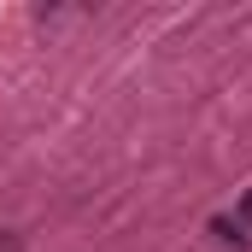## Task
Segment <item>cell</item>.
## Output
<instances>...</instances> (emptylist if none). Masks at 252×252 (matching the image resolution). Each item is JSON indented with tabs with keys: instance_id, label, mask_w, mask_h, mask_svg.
<instances>
[{
	"instance_id": "obj_1",
	"label": "cell",
	"mask_w": 252,
	"mask_h": 252,
	"mask_svg": "<svg viewBox=\"0 0 252 252\" xmlns=\"http://www.w3.org/2000/svg\"><path fill=\"white\" fill-rule=\"evenodd\" d=\"M205 229H211V241H217V247H229V252H247V241H252V235L235 223V217H211Z\"/></svg>"
},
{
	"instance_id": "obj_2",
	"label": "cell",
	"mask_w": 252,
	"mask_h": 252,
	"mask_svg": "<svg viewBox=\"0 0 252 252\" xmlns=\"http://www.w3.org/2000/svg\"><path fill=\"white\" fill-rule=\"evenodd\" d=\"M235 223H241V229H247V235H252V193H247V199H241V205H235Z\"/></svg>"
},
{
	"instance_id": "obj_3",
	"label": "cell",
	"mask_w": 252,
	"mask_h": 252,
	"mask_svg": "<svg viewBox=\"0 0 252 252\" xmlns=\"http://www.w3.org/2000/svg\"><path fill=\"white\" fill-rule=\"evenodd\" d=\"M0 252H18V235H0Z\"/></svg>"
}]
</instances>
